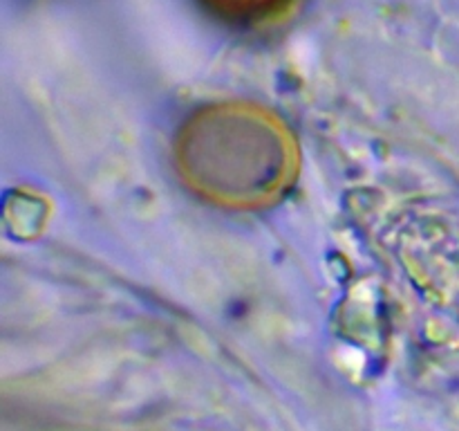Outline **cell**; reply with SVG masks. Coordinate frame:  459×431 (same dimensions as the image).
Here are the masks:
<instances>
[{"label": "cell", "instance_id": "obj_1", "mask_svg": "<svg viewBox=\"0 0 459 431\" xmlns=\"http://www.w3.org/2000/svg\"><path fill=\"white\" fill-rule=\"evenodd\" d=\"M178 164L184 182L206 200L254 209L290 189L299 155L272 112L222 103L191 117L178 139Z\"/></svg>", "mask_w": 459, "mask_h": 431}, {"label": "cell", "instance_id": "obj_2", "mask_svg": "<svg viewBox=\"0 0 459 431\" xmlns=\"http://www.w3.org/2000/svg\"><path fill=\"white\" fill-rule=\"evenodd\" d=\"M211 18L233 27H255L285 16L299 0H195Z\"/></svg>", "mask_w": 459, "mask_h": 431}]
</instances>
